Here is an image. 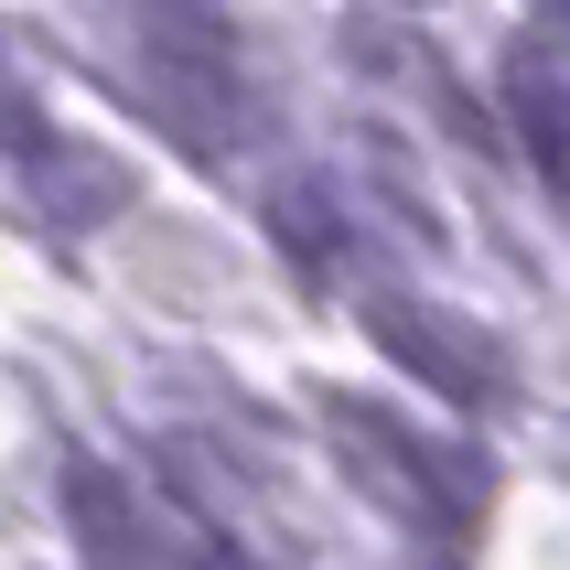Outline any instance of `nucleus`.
<instances>
[{"instance_id": "1", "label": "nucleus", "mask_w": 570, "mask_h": 570, "mask_svg": "<svg viewBox=\"0 0 570 570\" xmlns=\"http://www.w3.org/2000/svg\"><path fill=\"white\" fill-rule=\"evenodd\" d=\"M323 420H334V452H345V474L377 495V507H399L410 528H431V539H452L463 517L484 507V474L474 452L431 442L420 420L399 410H366V399H323Z\"/></svg>"}, {"instance_id": "2", "label": "nucleus", "mask_w": 570, "mask_h": 570, "mask_svg": "<svg viewBox=\"0 0 570 570\" xmlns=\"http://www.w3.org/2000/svg\"><path fill=\"white\" fill-rule=\"evenodd\" d=\"M366 323L387 334V355H399L410 377H431V387H442L452 410H484V399L507 387L495 345H484L463 313H442V302H410V291H366Z\"/></svg>"}, {"instance_id": "4", "label": "nucleus", "mask_w": 570, "mask_h": 570, "mask_svg": "<svg viewBox=\"0 0 570 570\" xmlns=\"http://www.w3.org/2000/svg\"><path fill=\"white\" fill-rule=\"evenodd\" d=\"M65 495H76V528H87V560H97V570H151V517H140V495H129L119 474L76 463Z\"/></svg>"}, {"instance_id": "5", "label": "nucleus", "mask_w": 570, "mask_h": 570, "mask_svg": "<svg viewBox=\"0 0 570 570\" xmlns=\"http://www.w3.org/2000/svg\"><path fill=\"white\" fill-rule=\"evenodd\" d=\"M184 570H258V560H248V549H226V539H205V549H194Z\"/></svg>"}, {"instance_id": "3", "label": "nucleus", "mask_w": 570, "mask_h": 570, "mask_svg": "<svg viewBox=\"0 0 570 570\" xmlns=\"http://www.w3.org/2000/svg\"><path fill=\"white\" fill-rule=\"evenodd\" d=\"M140 43H151V97H161V119L184 129L194 151H237V108H248V87L226 76L216 32H194V22H140Z\"/></svg>"}]
</instances>
